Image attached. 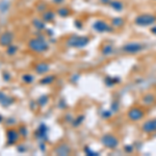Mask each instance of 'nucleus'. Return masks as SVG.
I'll return each mask as SVG.
<instances>
[{
  "mask_svg": "<svg viewBox=\"0 0 156 156\" xmlns=\"http://www.w3.org/2000/svg\"><path fill=\"white\" fill-rule=\"evenodd\" d=\"M28 47L32 51L38 52V53H42V52L48 50V44L44 38H35L28 42Z\"/></svg>",
  "mask_w": 156,
  "mask_h": 156,
  "instance_id": "nucleus-1",
  "label": "nucleus"
},
{
  "mask_svg": "<svg viewBox=\"0 0 156 156\" xmlns=\"http://www.w3.org/2000/svg\"><path fill=\"white\" fill-rule=\"evenodd\" d=\"M156 21V18L151 14H143L139 15L135 19V23L139 26H150L154 24Z\"/></svg>",
  "mask_w": 156,
  "mask_h": 156,
  "instance_id": "nucleus-2",
  "label": "nucleus"
},
{
  "mask_svg": "<svg viewBox=\"0 0 156 156\" xmlns=\"http://www.w3.org/2000/svg\"><path fill=\"white\" fill-rule=\"evenodd\" d=\"M89 43V39L87 37H71L67 41V45L69 47H76V48H81L84 47Z\"/></svg>",
  "mask_w": 156,
  "mask_h": 156,
  "instance_id": "nucleus-3",
  "label": "nucleus"
},
{
  "mask_svg": "<svg viewBox=\"0 0 156 156\" xmlns=\"http://www.w3.org/2000/svg\"><path fill=\"white\" fill-rule=\"evenodd\" d=\"M102 144L105 147L109 149H114L116 148L119 144V141L117 139V137H115L114 135L112 134H106L102 137Z\"/></svg>",
  "mask_w": 156,
  "mask_h": 156,
  "instance_id": "nucleus-4",
  "label": "nucleus"
},
{
  "mask_svg": "<svg viewBox=\"0 0 156 156\" xmlns=\"http://www.w3.org/2000/svg\"><path fill=\"white\" fill-rule=\"evenodd\" d=\"M13 40H14L13 33L11 31H5V32H3L0 35V45L4 47H8L13 43Z\"/></svg>",
  "mask_w": 156,
  "mask_h": 156,
  "instance_id": "nucleus-5",
  "label": "nucleus"
},
{
  "mask_svg": "<svg viewBox=\"0 0 156 156\" xmlns=\"http://www.w3.org/2000/svg\"><path fill=\"white\" fill-rule=\"evenodd\" d=\"M143 48V45L139 44V43H130V44H127L123 47V50L127 53H136V52L141 51Z\"/></svg>",
  "mask_w": 156,
  "mask_h": 156,
  "instance_id": "nucleus-6",
  "label": "nucleus"
},
{
  "mask_svg": "<svg viewBox=\"0 0 156 156\" xmlns=\"http://www.w3.org/2000/svg\"><path fill=\"white\" fill-rule=\"evenodd\" d=\"M94 28H95V30L99 31V32H104V31H112V28H110V27L107 25V23H105L104 21H101V20L95 22Z\"/></svg>",
  "mask_w": 156,
  "mask_h": 156,
  "instance_id": "nucleus-7",
  "label": "nucleus"
},
{
  "mask_svg": "<svg viewBox=\"0 0 156 156\" xmlns=\"http://www.w3.org/2000/svg\"><path fill=\"white\" fill-rule=\"evenodd\" d=\"M6 136H8V144L12 145V144H15L16 142L19 139V133L15 129H10L6 132Z\"/></svg>",
  "mask_w": 156,
  "mask_h": 156,
  "instance_id": "nucleus-8",
  "label": "nucleus"
},
{
  "mask_svg": "<svg viewBox=\"0 0 156 156\" xmlns=\"http://www.w3.org/2000/svg\"><path fill=\"white\" fill-rule=\"evenodd\" d=\"M128 116H129L130 119L133 120V121H137V120H141L142 118H143L144 114L139 108H132L129 112V114H128Z\"/></svg>",
  "mask_w": 156,
  "mask_h": 156,
  "instance_id": "nucleus-9",
  "label": "nucleus"
},
{
  "mask_svg": "<svg viewBox=\"0 0 156 156\" xmlns=\"http://www.w3.org/2000/svg\"><path fill=\"white\" fill-rule=\"evenodd\" d=\"M14 99L12 98V97H10V96H6L4 93H2V92H0V103L2 104L3 106H8V105H11L13 102H14Z\"/></svg>",
  "mask_w": 156,
  "mask_h": 156,
  "instance_id": "nucleus-10",
  "label": "nucleus"
},
{
  "mask_svg": "<svg viewBox=\"0 0 156 156\" xmlns=\"http://www.w3.org/2000/svg\"><path fill=\"white\" fill-rule=\"evenodd\" d=\"M35 70L38 74H44V73H46V72H48L49 66L47 65L46 63H40V64H38L35 66Z\"/></svg>",
  "mask_w": 156,
  "mask_h": 156,
  "instance_id": "nucleus-11",
  "label": "nucleus"
},
{
  "mask_svg": "<svg viewBox=\"0 0 156 156\" xmlns=\"http://www.w3.org/2000/svg\"><path fill=\"white\" fill-rule=\"evenodd\" d=\"M56 154L63 156V155H68L70 153V149L67 145H62V146H58L55 150Z\"/></svg>",
  "mask_w": 156,
  "mask_h": 156,
  "instance_id": "nucleus-12",
  "label": "nucleus"
},
{
  "mask_svg": "<svg viewBox=\"0 0 156 156\" xmlns=\"http://www.w3.org/2000/svg\"><path fill=\"white\" fill-rule=\"evenodd\" d=\"M47 127L44 125V124H42V125L39 127V129L37 131V135L39 139H46V134H47Z\"/></svg>",
  "mask_w": 156,
  "mask_h": 156,
  "instance_id": "nucleus-13",
  "label": "nucleus"
},
{
  "mask_svg": "<svg viewBox=\"0 0 156 156\" xmlns=\"http://www.w3.org/2000/svg\"><path fill=\"white\" fill-rule=\"evenodd\" d=\"M32 25L35 26L38 30H42V29L45 28V23L39 19H33L32 20Z\"/></svg>",
  "mask_w": 156,
  "mask_h": 156,
  "instance_id": "nucleus-14",
  "label": "nucleus"
},
{
  "mask_svg": "<svg viewBox=\"0 0 156 156\" xmlns=\"http://www.w3.org/2000/svg\"><path fill=\"white\" fill-rule=\"evenodd\" d=\"M53 18H54V14L53 12H45L44 14H43V19H44V21H46V22H49V21H51V20H53Z\"/></svg>",
  "mask_w": 156,
  "mask_h": 156,
  "instance_id": "nucleus-15",
  "label": "nucleus"
},
{
  "mask_svg": "<svg viewBox=\"0 0 156 156\" xmlns=\"http://www.w3.org/2000/svg\"><path fill=\"white\" fill-rule=\"evenodd\" d=\"M18 50V47L17 46H14V45H10V46H8V48H6V54L8 55H14V54L17 52Z\"/></svg>",
  "mask_w": 156,
  "mask_h": 156,
  "instance_id": "nucleus-16",
  "label": "nucleus"
},
{
  "mask_svg": "<svg viewBox=\"0 0 156 156\" xmlns=\"http://www.w3.org/2000/svg\"><path fill=\"white\" fill-rule=\"evenodd\" d=\"M112 8L116 11H122L123 10V3L120 1H114L112 2Z\"/></svg>",
  "mask_w": 156,
  "mask_h": 156,
  "instance_id": "nucleus-17",
  "label": "nucleus"
},
{
  "mask_svg": "<svg viewBox=\"0 0 156 156\" xmlns=\"http://www.w3.org/2000/svg\"><path fill=\"white\" fill-rule=\"evenodd\" d=\"M54 79H55L54 76H47V77L43 78L42 80H41V83H42V84H48V83L53 82Z\"/></svg>",
  "mask_w": 156,
  "mask_h": 156,
  "instance_id": "nucleus-18",
  "label": "nucleus"
},
{
  "mask_svg": "<svg viewBox=\"0 0 156 156\" xmlns=\"http://www.w3.org/2000/svg\"><path fill=\"white\" fill-rule=\"evenodd\" d=\"M124 21L122 18H115L114 20H112V24H114L115 27H121L123 25Z\"/></svg>",
  "mask_w": 156,
  "mask_h": 156,
  "instance_id": "nucleus-19",
  "label": "nucleus"
},
{
  "mask_svg": "<svg viewBox=\"0 0 156 156\" xmlns=\"http://www.w3.org/2000/svg\"><path fill=\"white\" fill-rule=\"evenodd\" d=\"M22 80L25 83H31L33 81V76L30 74H25V75L22 76Z\"/></svg>",
  "mask_w": 156,
  "mask_h": 156,
  "instance_id": "nucleus-20",
  "label": "nucleus"
},
{
  "mask_svg": "<svg viewBox=\"0 0 156 156\" xmlns=\"http://www.w3.org/2000/svg\"><path fill=\"white\" fill-rule=\"evenodd\" d=\"M69 10H67V8H60V10L57 11V14L60 16V17H67L68 15H69Z\"/></svg>",
  "mask_w": 156,
  "mask_h": 156,
  "instance_id": "nucleus-21",
  "label": "nucleus"
},
{
  "mask_svg": "<svg viewBox=\"0 0 156 156\" xmlns=\"http://www.w3.org/2000/svg\"><path fill=\"white\" fill-rule=\"evenodd\" d=\"M38 102H39V105L44 106L45 104L48 102V97H47V96H42V97H40V99L38 100Z\"/></svg>",
  "mask_w": 156,
  "mask_h": 156,
  "instance_id": "nucleus-22",
  "label": "nucleus"
},
{
  "mask_svg": "<svg viewBox=\"0 0 156 156\" xmlns=\"http://www.w3.org/2000/svg\"><path fill=\"white\" fill-rule=\"evenodd\" d=\"M8 8V2L4 1L0 4V11H1V12H5Z\"/></svg>",
  "mask_w": 156,
  "mask_h": 156,
  "instance_id": "nucleus-23",
  "label": "nucleus"
},
{
  "mask_svg": "<svg viewBox=\"0 0 156 156\" xmlns=\"http://www.w3.org/2000/svg\"><path fill=\"white\" fill-rule=\"evenodd\" d=\"M112 46H105V48L103 49V54H106V55H107V54H109L110 52H112Z\"/></svg>",
  "mask_w": 156,
  "mask_h": 156,
  "instance_id": "nucleus-24",
  "label": "nucleus"
},
{
  "mask_svg": "<svg viewBox=\"0 0 156 156\" xmlns=\"http://www.w3.org/2000/svg\"><path fill=\"white\" fill-rule=\"evenodd\" d=\"M19 132L21 133L23 136H26V135H27V131H26V128L25 127H20Z\"/></svg>",
  "mask_w": 156,
  "mask_h": 156,
  "instance_id": "nucleus-25",
  "label": "nucleus"
},
{
  "mask_svg": "<svg viewBox=\"0 0 156 156\" xmlns=\"http://www.w3.org/2000/svg\"><path fill=\"white\" fill-rule=\"evenodd\" d=\"M10 77H11L10 74H8V73H5V72H4V73H3V78H4V80H5V81H8V80H10Z\"/></svg>",
  "mask_w": 156,
  "mask_h": 156,
  "instance_id": "nucleus-26",
  "label": "nucleus"
},
{
  "mask_svg": "<svg viewBox=\"0 0 156 156\" xmlns=\"http://www.w3.org/2000/svg\"><path fill=\"white\" fill-rule=\"evenodd\" d=\"M18 151L19 152H25V148H24V146H19V148H18Z\"/></svg>",
  "mask_w": 156,
  "mask_h": 156,
  "instance_id": "nucleus-27",
  "label": "nucleus"
},
{
  "mask_svg": "<svg viewBox=\"0 0 156 156\" xmlns=\"http://www.w3.org/2000/svg\"><path fill=\"white\" fill-rule=\"evenodd\" d=\"M81 120H82V118H81V117H79L78 118V119L77 120H76V123H74V126H77L78 125V124H80V121H81Z\"/></svg>",
  "mask_w": 156,
  "mask_h": 156,
  "instance_id": "nucleus-28",
  "label": "nucleus"
},
{
  "mask_svg": "<svg viewBox=\"0 0 156 156\" xmlns=\"http://www.w3.org/2000/svg\"><path fill=\"white\" fill-rule=\"evenodd\" d=\"M54 2H56V3H60V2H63L64 0H53Z\"/></svg>",
  "mask_w": 156,
  "mask_h": 156,
  "instance_id": "nucleus-29",
  "label": "nucleus"
},
{
  "mask_svg": "<svg viewBox=\"0 0 156 156\" xmlns=\"http://www.w3.org/2000/svg\"><path fill=\"white\" fill-rule=\"evenodd\" d=\"M152 32H153V33H156V27H154V28H152Z\"/></svg>",
  "mask_w": 156,
  "mask_h": 156,
  "instance_id": "nucleus-30",
  "label": "nucleus"
},
{
  "mask_svg": "<svg viewBox=\"0 0 156 156\" xmlns=\"http://www.w3.org/2000/svg\"><path fill=\"white\" fill-rule=\"evenodd\" d=\"M1 119H2V118H1V117H0V121H1Z\"/></svg>",
  "mask_w": 156,
  "mask_h": 156,
  "instance_id": "nucleus-31",
  "label": "nucleus"
}]
</instances>
